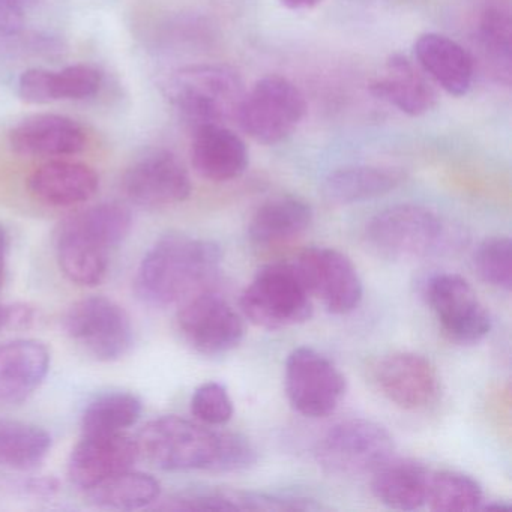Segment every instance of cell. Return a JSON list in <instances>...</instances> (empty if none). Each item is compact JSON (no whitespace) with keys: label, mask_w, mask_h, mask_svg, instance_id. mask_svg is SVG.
<instances>
[{"label":"cell","mask_w":512,"mask_h":512,"mask_svg":"<svg viewBox=\"0 0 512 512\" xmlns=\"http://www.w3.org/2000/svg\"><path fill=\"white\" fill-rule=\"evenodd\" d=\"M5 254H7V235H5V230L0 227V284L4 283Z\"/></svg>","instance_id":"obj_39"},{"label":"cell","mask_w":512,"mask_h":512,"mask_svg":"<svg viewBox=\"0 0 512 512\" xmlns=\"http://www.w3.org/2000/svg\"><path fill=\"white\" fill-rule=\"evenodd\" d=\"M28 0H0V34L17 35L25 28Z\"/></svg>","instance_id":"obj_36"},{"label":"cell","mask_w":512,"mask_h":512,"mask_svg":"<svg viewBox=\"0 0 512 512\" xmlns=\"http://www.w3.org/2000/svg\"><path fill=\"white\" fill-rule=\"evenodd\" d=\"M307 112L301 89L286 77L268 76L245 92L239 106L242 130L263 145H277L292 136Z\"/></svg>","instance_id":"obj_7"},{"label":"cell","mask_w":512,"mask_h":512,"mask_svg":"<svg viewBox=\"0 0 512 512\" xmlns=\"http://www.w3.org/2000/svg\"><path fill=\"white\" fill-rule=\"evenodd\" d=\"M322 2L323 0H280V4L284 8L292 11L313 10V8L319 7Z\"/></svg>","instance_id":"obj_38"},{"label":"cell","mask_w":512,"mask_h":512,"mask_svg":"<svg viewBox=\"0 0 512 512\" xmlns=\"http://www.w3.org/2000/svg\"><path fill=\"white\" fill-rule=\"evenodd\" d=\"M479 278L490 286L509 292L512 287V242L508 236L484 239L473 254Z\"/></svg>","instance_id":"obj_31"},{"label":"cell","mask_w":512,"mask_h":512,"mask_svg":"<svg viewBox=\"0 0 512 512\" xmlns=\"http://www.w3.org/2000/svg\"><path fill=\"white\" fill-rule=\"evenodd\" d=\"M394 454V439L383 425L347 419L326 431L316 446V460L329 475L373 473Z\"/></svg>","instance_id":"obj_8"},{"label":"cell","mask_w":512,"mask_h":512,"mask_svg":"<svg viewBox=\"0 0 512 512\" xmlns=\"http://www.w3.org/2000/svg\"><path fill=\"white\" fill-rule=\"evenodd\" d=\"M122 190L134 205L167 208L190 197L191 179L175 154L155 151L128 167L122 178Z\"/></svg>","instance_id":"obj_14"},{"label":"cell","mask_w":512,"mask_h":512,"mask_svg":"<svg viewBox=\"0 0 512 512\" xmlns=\"http://www.w3.org/2000/svg\"><path fill=\"white\" fill-rule=\"evenodd\" d=\"M139 457L136 439L125 433L83 434L68 461V478L91 490L106 479L133 467Z\"/></svg>","instance_id":"obj_15"},{"label":"cell","mask_w":512,"mask_h":512,"mask_svg":"<svg viewBox=\"0 0 512 512\" xmlns=\"http://www.w3.org/2000/svg\"><path fill=\"white\" fill-rule=\"evenodd\" d=\"M442 218L422 205H395L368 221V250L388 260H415L437 253L445 242Z\"/></svg>","instance_id":"obj_5"},{"label":"cell","mask_w":512,"mask_h":512,"mask_svg":"<svg viewBox=\"0 0 512 512\" xmlns=\"http://www.w3.org/2000/svg\"><path fill=\"white\" fill-rule=\"evenodd\" d=\"M142 415V401L130 392H109L88 404L82 416L83 434L124 433Z\"/></svg>","instance_id":"obj_29"},{"label":"cell","mask_w":512,"mask_h":512,"mask_svg":"<svg viewBox=\"0 0 512 512\" xmlns=\"http://www.w3.org/2000/svg\"><path fill=\"white\" fill-rule=\"evenodd\" d=\"M431 473L418 461L392 457L374 470L371 491L388 508L416 511L427 505Z\"/></svg>","instance_id":"obj_23"},{"label":"cell","mask_w":512,"mask_h":512,"mask_svg":"<svg viewBox=\"0 0 512 512\" xmlns=\"http://www.w3.org/2000/svg\"><path fill=\"white\" fill-rule=\"evenodd\" d=\"M89 491L92 502L101 508L134 511L148 508L157 502L161 493V485L148 473L131 472V469L118 473L95 485Z\"/></svg>","instance_id":"obj_28"},{"label":"cell","mask_w":512,"mask_h":512,"mask_svg":"<svg viewBox=\"0 0 512 512\" xmlns=\"http://www.w3.org/2000/svg\"><path fill=\"white\" fill-rule=\"evenodd\" d=\"M481 485L464 473L433 472L428 487L427 505L436 512H469L481 509Z\"/></svg>","instance_id":"obj_30"},{"label":"cell","mask_w":512,"mask_h":512,"mask_svg":"<svg viewBox=\"0 0 512 512\" xmlns=\"http://www.w3.org/2000/svg\"><path fill=\"white\" fill-rule=\"evenodd\" d=\"M50 449L52 437L44 428L0 418V466L14 470L37 469Z\"/></svg>","instance_id":"obj_27"},{"label":"cell","mask_w":512,"mask_h":512,"mask_svg":"<svg viewBox=\"0 0 512 512\" xmlns=\"http://www.w3.org/2000/svg\"><path fill=\"white\" fill-rule=\"evenodd\" d=\"M415 58L419 68L452 97H464L475 79L472 55L452 38L424 34L415 41Z\"/></svg>","instance_id":"obj_19"},{"label":"cell","mask_w":512,"mask_h":512,"mask_svg":"<svg viewBox=\"0 0 512 512\" xmlns=\"http://www.w3.org/2000/svg\"><path fill=\"white\" fill-rule=\"evenodd\" d=\"M62 86V101L88 100L100 91V71L91 65L77 64L59 71Z\"/></svg>","instance_id":"obj_35"},{"label":"cell","mask_w":512,"mask_h":512,"mask_svg":"<svg viewBox=\"0 0 512 512\" xmlns=\"http://www.w3.org/2000/svg\"><path fill=\"white\" fill-rule=\"evenodd\" d=\"M191 413L202 424L218 427L232 419L235 407L223 383L206 382L194 391Z\"/></svg>","instance_id":"obj_32"},{"label":"cell","mask_w":512,"mask_h":512,"mask_svg":"<svg viewBox=\"0 0 512 512\" xmlns=\"http://www.w3.org/2000/svg\"><path fill=\"white\" fill-rule=\"evenodd\" d=\"M359 2H368V0H359Z\"/></svg>","instance_id":"obj_40"},{"label":"cell","mask_w":512,"mask_h":512,"mask_svg":"<svg viewBox=\"0 0 512 512\" xmlns=\"http://www.w3.org/2000/svg\"><path fill=\"white\" fill-rule=\"evenodd\" d=\"M133 227V215L122 203H100L65 218L56 232V257L65 277L79 286L103 283L110 251Z\"/></svg>","instance_id":"obj_3"},{"label":"cell","mask_w":512,"mask_h":512,"mask_svg":"<svg viewBox=\"0 0 512 512\" xmlns=\"http://www.w3.org/2000/svg\"><path fill=\"white\" fill-rule=\"evenodd\" d=\"M371 94L407 116H422L437 103L427 74L403 55H392L385 73L370 86Z\"/></svg>","instance_id":"obj_22"},{"label":"cell","mask_w":512,"mask_h":512,"mask_svg":"<svg viewBox=\"0 0 512 512\" xmlns=\"http://www.w3.org/2000/svg\"><path fill=\"white\" fill-rule=\"evenodd\" d=\"M475 37L494 76L506 86L511 85L512 19L511 8L506 2H485L476 17Z\"/></svg>","instance_id":"obj_26"},{"label":"cell","mask_w":512,"mask_h":512,"mask_svg":"<svg viewBox=\"0 0 512 512\" xmlns=\"http://www.w3.org/2000/svg\"><path fill=\"white\" fill-rule=\"evenodd\" d=\"M164 92L193 130L205 125H226L236 119L244 82L233 68L220 64L188 65L170 74Z\"/></svg>","instance_id":"obj_4"},{"label":"cell","mask_w":512,"mask_h":512,"mask_svg":"<svg viewBox=\"0 0 512 512\" xmlns=\"http://www.w3.org/2000/svg\"><path fill=\"white\" fill-rule=\"evenodd\" d=\"M136 443L140 457L166 472H239L257 461L256 448L242 434L211 430L179 416L148 422Z\"/></svg>","instance_id":"obj_1"},{"label":"cell","mask_w":512,"mask_h":512,"mask_svg":"<svg viewBox=\"0 0 512 512\" xmlns=\"http://www.w3.org/2000/svg\"><path fill=\"white\" fill-rule=\"evenodd\" d=\"M164 511H239L235 491H184L158 506Z\"/></svg>","instance_id":"obj_33"},{"label":"cell","mask_w":512,"mask_h":512,"mask_svg":"<svg viewBox=\"0 0 512 512\" xmlns=\"http://www.w3.org/2000/svg\"><path fill=\"white\" fill-rule=\"evenodd\" d=\"M313 209L295 196L274 197L251 218L248 235L259 245H274L298 238L311 226Z\"/></svg>","instance_id":"obj_25"},{"label":"cell","mask_w":512,"mask_h":512,"mask_svg":"<svg viewBox=\"0 0 512 512\" xmlns=\"http://www.w3.org/2000/svg\"><path fill=\"white\" fill-rule=\"evenodd\" d=\"M19 95L29 104H50L62 101L59 71L32 68L19 79Z\"/></svg>","instance_id":"obj_34"},{"label":"cell","mask_w":512,"mask_h":512,"mask_svg":"<svg viewBox=\"0 0 512 512\" xmlns=\"http://www.w3.org/2000/svg\"><path fill=\"white\" fill-rule=\"evenodd\" d=\"M221 259L223 254L215 242L170 233L143 257L134 280L136 293L154 307L181 304L208 289L220 271Z\"/></svg>","instance_id":"obj_2"},{"label":"cell","mask_w":512,"mask_h":512,"mask_svg":"<svg viewBox=\"0 0 512 512\" xmlns=\"http://www.w3.org/2000/svg\"><path fill=\"white\" fill-rule=\"evenodd\" d=\"M49 347L38 340H13L0 344V404L28 400L50 370Z\"/></svg>","instance_id":"obj_18"},{"label":"cell","mask_w":512,"mask_h":512,"mask_svg":"<svg viewBox=\"0 0 512 512\" xmlns=\"http://www.w3.org/2000/svg\"><path fill=\"white\" fill-rule=\"evenodd\" d=\"M424 298L451 340L476 344L490 334V313L461 275H433L425 283Z\"/></svg>","instance_id":"obj_11"},{"label":"cell","mask_w":512,"mask_h":512,"mask_svg":"<svg viewBox=\"0 0 512 512\" xmlns=\"http://www.w3.org/2000/svg\"><path fill=\"white\" fill-rule=\"evenodd\" d=\"M404 172L389 166H346L326 176L322 193L334 205L377 199L403 184Z\"/></svg>","instance_id":"obj_24"},{"label":"cell","mask_w":512,"mask_h":512,"mask_svg":"<svg viewBox=\"0 0 512 512\" xmlns=\"http://www.w3.org/2000/svg\"><path fill=\"white\" fill-rule=\"evenodd\" d=\"M241 310L253 325L277 331L307 322L313 304L295 265L269 263L242 293Z\"/></svg>","instance_id":"obj_6"},{"label":"cell","mask_w":512,"mask_h":512,"mask_svg":"<svg viewBox=\"0 0 512 512\" xmlns=\"http://www.w3.org/2000/svg\"><path fill=\"white\" fill-rule=\"evenodd\" d=\"M35 199L53 208H73L94 199L100 176L92 167L73 161H50L29 178Z\"/></svg>","instance_id":"obj_21"},{"label":"cell","mask_w":512,"mask_h":512,"mask_svg":"<svg viewBox=\"0 0 512 512\" xmlns=\"http://www.w3.org/2000/svg\"><path fill=\"white\" fill-rule=\"evenodd\" d=\"M10 145L16 154L34 158H62L79 154L88 145L85 128L62 115H35L11 130Z\"/></svg>","instance_id":"obj_17"},{"label":"cell","mask_w":512,"mask_h":512,"mask_svg":"<svg viewBox=\"0 0 512 512\" xmlns=\"http://www.w3.org/2000/svg\"><path fill=\"white\" fill-rule=\"evenodd\" d=\"M68 337L98 361H118L133 346L134 331L127 311L106 296L74 302L64 316Z\"/></svg>","instance_id":"obj_9"},{"label":"cell","mask_w":512,"mask_h":512,"mask_svg":"<svg viewBox=\"0 0 512 512\" xmlns=\"http://www.w3.org/2000/svg\"><path fill=\"white\" fill-rule=\"evenodd\" d=\"M311 298H317L332 314H349L364 295L361 278L352 260L334 248L305 250L295 263Z\"/></svg>","instance_id":"obj_13"},{"label":"cell","mask_w":512,"mask_h":512,"mask_svg":"<svg viewBox=\"0 0 512 512\" xmlns=\"http://www.w3.org/2000/svg\"><path fill=\"white\" fill-rule=\"evenodd\" d=\"M193 131L191 163L202 178L229 182L244 175L250 158L247 145L238 134L226 125H205Z\"/></svg>","instance_id":"obj_20"},{"label":"cell","mask_w":512,"mask_h":512,"mask_svg":"<svg viewBox=\"0 0 512 512\" xmlns=\"http://www.w3.org/2000/svg\"><path fill=\"white\" fill-rule=\"evenodd\" d=\"M284 385L290 404L307 418H325L335 412L346 394V377L313 347L293 350L286 361Z\"/></svg>","instance_id":"obj_10"},{"label":"cell","mask_w":512,"mask_h":512,"mask_svg":"<svg viewBox=\"0 0 512 512\" xmlns=\"http://www.w3.org/2000/svg\"><path fill=\"white\" fill-rule=\"evenodd\" d=\"M376 382L382 394L404 410L427 409L439 397L436 368L416 353H392L376 367Z\"/></svg>","instance_id":"obj_16"},{"label":"cell","mask_w":512,"mask_h":512,"mask_svg":"<svg viewBox=\"0 0 512 512\" xmlns=\"http://www.w3.org/2000/svg\"><path fill=\"white\" fill-rule=\"evenodd\" d=\"M29 310L20 307H10V305L0 304V329L13 323L28 322Z\"/></svg>","instance_id":"obj_37"},{"label":"cell","mask_w":512,"mask_h":512,"mask_svg":"<svg viewBox=\"0 0 512 512\" xmlns=\"http://www.w3.org/2000/svg\"><path fill=\"white\" fill-rule=\"evenodd\" d=\"M181 304L179 332L196 352L223 355L239 346L244 338V322L223 296L205 289Z\"/></svg>","instance_id":"obj_12"}]
</instances>
